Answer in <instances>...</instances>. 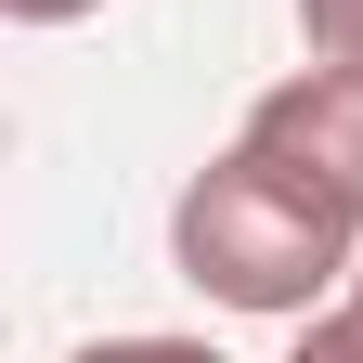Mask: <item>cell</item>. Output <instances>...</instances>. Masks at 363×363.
<instances>
[{
  "label": "cell",
  "instance_id": "1",
  "mask_svg": "<svg viewBox=\"0 0 363 363\" xmlns=\"http://www.w3.org/2000/svg\"><path fill=\"white\" fill-rule=\"evenodd\" d=\"M169 259H182V286H208L220 311L311 325V311L350 286L363 234H337L311 195H286V182L234 143V156H208L195 182H182V208H169Z\"/></svg>",
  "mask_w": 363,
  "mask_h": 363
},
{
  "label": "cell",
  "instance_id": "2",
  "mask_svg": "<svg viewBox=\"0 0 363 363\" xmlns=\"http://www.w3.org/2000/svg\"><path fill=\"white\" fill-rule=\"evenodd\" d=\"M234 143L286 182V195H311L337 220V234H363V78L350 65H298V78H272Z\"/></svg>",
  "mask_w": 363,
  "mask_h": 363
},
{
  "label": "cell",
  "instance_id": "3",
  "mask_svg": "<svg viewBox=\"0 0 363 363\" xmlns=\"http://www.w3.org/2000/svg\"><path fill=\"white\" fill-rule=\"evenodd\" d=\"M286 363H363V259H350V286L298 325V350H286Z\"/></svg>",
  "mask_w": 363,
  "mask_h": 363
},
{
  "label": "cell",
  "instance_id": "4",
  "mask_svg": "<svg viewBox=\"0 0 363 363\" xmlns=\"http://www.w3.org/2000/svg\"><path fill=\"white\" fill-rule=\"evenodd\" d=\"M298 39H311V65L363 78V0H298Z\"/></svg>",
  "mask_w": 363,
  "mask_h": 363
},
{
  "label": "cell",
  "instance_id": "5",
  "mask_svg": "<svg viewBox=\"0 0 363 363\" xmlns=\"http://www.w3.org/2000/svg\"><path fill=\"white\" fill-rule=\"evenodd\" d=\"M78 363H220L208 337H91Z\"/></svg>",
  "mask_w": 363,
  "mask_h": 363
},
{
  "label": "cell",
  "instance_id": "6",
  "mask_svg": "<svg viewBox=\"0 0 363 363\" xmlns=\"http://www.w3.org/2000/svg\"><path fill=\"white\" fill-rule=\"evenodd\" d=\"M13 26H78V13H104V0H0Z\"/></svg>",
  "mask_w": 363,
  "mask_h": 363
}]
</instances>
